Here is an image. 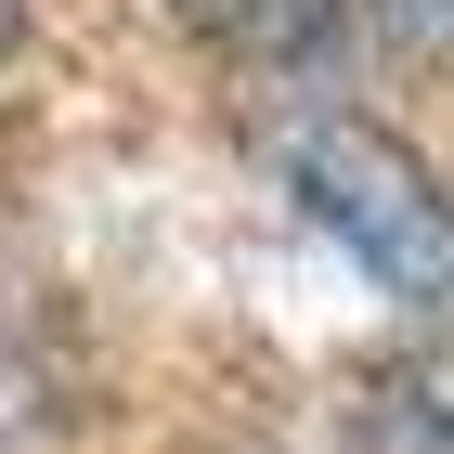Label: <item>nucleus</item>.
<instances>
[{"instance_id": "1", "label": "nucleus", "mask_w": 454, "mask_h": 454, "mask_svg": "<svg viewBox=\"0 0 454 454\" xmlns=\"http://www.w3.org/2000/svg\"><path fill=\"white\" fill-rule=\"evenodd\" d=\"M273 169L403 312L454 325V195L416 169V143L364 105H286L273 117Z\"/></svg>"}, {"instance_id": "2", "label": "nucleus", "mask_w": 454, "mask_h": 454, "mask_svg": "<svg viewBox=\"0 0 454 454\" xmlns=\"http://www.w3.org/2000/svg\"><path fill=\"white\" fill-rule=\"evenodd\" d=\"M182 27H208V39H260V52H299V39L350 27L364 0H169Z\"/></svg>"}, {"instance_id": "3", "label": "nucleus", "mask_w": 454, "mask_h": 454, "mask_svg": "<svg viewBox=\"0 0 454 454\" xmlns=\"http://www.w3.org/2000/svg\"><path fill=\"white\" fill-rule=\"evenodd\" d=\"M364 13H389L403 39H428V52H454V0H364Z\"/></svg>"}, {"instance_id": "4", "label": "nucleus", "mask_w": 454, "mask_h": 454, "mask_svg": "<svg viewBox=\"0 0 454 454\" xmlns=\"http://www.w3.org/2000/svg\"><path fill=\"white\" fill-rule=\"evenodd\" d=\"M13 39H27V13H13V0H0V66H13Z\"/></svg>"}]
</instances>
